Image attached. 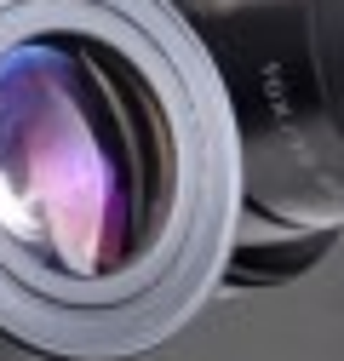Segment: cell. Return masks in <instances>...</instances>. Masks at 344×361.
<instances>
[{"label":"cell","instance_id":"obj_1","mask_svg":"<svg viewBox=\"0 0 344 361\" xmlns=\"http://www.w3.org/2000/svg\"><path fill=\"white\" fill-rule=\"evenodd\" d=\"M235 138L172 0H0V361H121L201 304Z\"/></svg>","mask_w":344,"mask_h":361},{"label":"cell","instance_id":"obj_2","mask_svg":"<svg viewBox=\"0 0 344 361\" xmlns=\"http://www.w3.org/2000/svg\"><path fill=\"white\" fill-rule=\"evenodd\" d=\"M316 18H321L327 86H333V104H338V115H344V0H316Z\"/></svg>","mask_w":344,"mask_h":361}]
</instances>
